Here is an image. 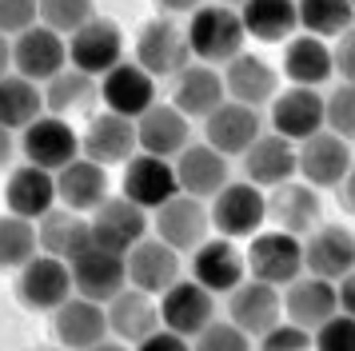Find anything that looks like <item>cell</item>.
I'll return each instance as SVG.
<instances>
[{
    "instance_id": "cell-51",
    "label": "cell",
    "mask_w": 355,
    "mask_h": 351,
    "mask_svg": "<svg viewBox=\"0 0 355 351\" xmlns=\"http://www.w3.org/2000/svg\"><path fill=\"white\" fill-rule=\"evenodd\" d=\"M339 196H343V207L355 216V164H352V172L343 176V184H339Z\"/></svg>"
},
{
    "instance_id": "cell-42",
    "label": "cell",
    "mask_w": 355,
    "mask_h": 351,
    "mask_svg": "<svg viewBox=\"0 0 355 351\" xmlns=\"http://www.w3.org/2000/svg\"><path fill=\"white\" fill-rule=\"evenodd\" d=\"M92 16H96V4L92 0H40V24L56 28L60 36H72Z\"/></svg>"
},
{
    "instance_id": "cell-14",
    "label": "cell",
    "mask_w": 355,
    "mask_h": 351,
    "mask_svg": "<svg viewBox=\"0 0 355 351\" xmlns=\"http://www.w3.org/2000/svg\"><path fill=\"white\" fill-rule=\"evenodd\" d=\"M352 140H343L336 136L331 128L327 132H315V136H307L300 144V176H304L307 184H315V188H339L343 184V176L352 172Z\"/></svg>"
},
{
    "instance_id": "cell-40",
    "label": "cell",
    "mask_w": 355,
    "mask_h": 351,
    "mask_svg": "<svg viewBox=\"0 0 355 351\" xmlns=\"http://www.w3.org/2000/svg\"><path fill=\"white\" fill-rule=\"evenodd\" d=\"M36 220H24L17 212L0 216V271H20L36 255Z\"/></svg>"
},
{
    "instance_id": "cell-49",
    "label": "cell",
    "mask_w": 355,
    "mask_h": 351,
    "mask_svg": "<svg viewBox=\"0 0 355 351\" xmlns=\"http://www.w3.org/2000/svg\"><path fill=\"white\" fill-rule=\"evenodd\" d=\"M339 307H343V311H352L355 316V268L347 271V275H343V280H339Z\"/></svg>"
},
{
    "instance_id": "cell-55",
    "label": "cell",
    "mask_w": 355,
    "mask_h": 351,
    "mask_svg": "<svg viewBox=\"0 0 355 351\" xmlns=\"http://www.w3.org/2000/svg\"><path fill=\"white\" fill-rule=\"evenodd\" d=\"M352 8H355V0H352Z\"/></svg>"
},
{
    "instance_id": "cell-9",
    "label": "cell",
    "mask_w": 355,
    "mask_h": 351,
    "mask_svg": "<svg viewBox=\"0 0 355 351\" xmlns=\"http://www.w3.org/2000/svg\"><path fill=\"white\" fill-rule=\"evenodd\" d=\"M112 332L108 327V307L100 300H88V296H68L56 311H52V335L60 348L72 351H92L104 343V335Z\"/></svg>"
},
{
    "instance_id": "cell-22",
    "label": "cell",
    "mask_w": 355,
    "mask_h": 351,
    "mask_svg": "<svg viewBox=\"0 0 355 351\" xmlns=\"http://www.w3.org/2000/svg\"><path fill=\"white\" fill-rule=\"evenodd\" d=\"M304 268L327 280H343L355 268V232L343 223H320L304 236Z\"/></svg>"
},
{
    "instance_id": "cell-27",
    "label": "cell",
    "mask_w": 355,
    "mask_h": 351,
    "mask_svg": "<svg viewBox=\"0 0 355 351\" xmlns=\"http://www.w3.org/2000/svg\"><path fill=\"white\" fill-rule=\"evenodd\" d=\"M136 136H140V148L144 152L176 160L192 144V124H188V116L176 104H152L148 112L136 116Z\"/></svg>"
},
{
    "instance_id": "cell-19",
    "label": "cell",
    "mask_w": 355,
    "mask_h": 351,
    "mask_svg": "<svg viewBox=\"0 0 355 351\" xmlns=\"http://www.w3.org/2000/svg\"><path fill=\"white\" fill-rule=\"evenodd\" d=\"M227 319H236L248 335H263L272 332L275 323L284 319V296L279 287L268 284V280H243L240 287L227 291Z\"/></svg>"
},
{
    "instance_id": "cell-6",
    "label": "cell",
    "mask_w": 355,
    "mask_h": 351,
    "mask_svg": "<svg viewBox=\"0 0 355 351\" xmlns=\"http://www.w3.org/2000/svg\"><path fill=\"white\" fill-rule=\"evenodd\" d=\"M72 291H76V284H72L68 259L49 255V252L33 255L17 275V296L28 311H56Z\"/></svg>"
},
{
    "instance_id": "cell-10",
    "label": "cell",
    "mask_w": 355,
    "mask_h": 351,
    "mask_svg": "<svg viewBox=\"0 0 355 351\" xmlns=\"http://www.w3.org/2000/svg\"><path fill=\"white\" fill-rule=\"evenodd\" d=\"M120 191L140 207L168 204L172 196H180L176 160L156 156V152H144V148H140V152L124 164V184H120Z\"/></svg>"
},
{
    "instance_id": "cell-20",
    "label": "cell",
    "mask_w": 355,
    "mask_h": 351,
    "mask_svg": "<svg viewBox=\"0 0 355 351\" xmlns=\"http://www.w3.org/2000/svg\"><path fill=\"white\" fill-rule=\"evenodd\" d=\"M259 132H263L259 128V108L240 104V100H224L211 116H204V140L211 148H220L227 160L243 156L259 140Z\"/></svg>"
},
{
    "instance_id": "cell-18",
    "label": "cell",
    "mask_w": 355,
    "mask_h": 351,
    "mask_svg": "<svg viewBox=\"0 0 355 351\" xmlns=\"http://www.w3.org/2000/svg\"><path fill=\"white\" fill-rule=\"evenodd\" d=\"M100 100H104V108L136 120L140 112H148L156 104V76L148 72L144 64L120 60L116 68H108L100 76Z\"/></svg>"
},
{
    "instance_id": "cell-53",
    "label": "cell",
    "mask_w": 355,
    "mask_h": 351,
    "mask_svg": "<svg viewBox=\"0 0 355 351\" xmlns=\"http://www.w3.org/2000/svg\"><path fill=\"white\" fill-rule=\"evenodd\" d=\"M8 68H12V36L0 32V76H8Z\"/></svg>"
},
{
    "instance_id": "cell-17",
    "label": "cell",
    "mask_w": 355,
    "mask_h": 351,
    "mask_svg": "<svg viewBox=\"0 0 355 351\" xmlns=\"http://www.w3.org/2000/svg\"><path fill=\"white\" fill-rule=\"evenodd\" d=\"M160 319L180 335H200L216 319V291L180 275L168 291H160Z\"/></svg>"
},
{
    "instance_id": "cell-44",
    "label": "cell",
    "mask_w": 355,
    "mask_h": 351,
    "mask_svg": "<svg viewBox=\"0 0 355 351\" xmlns=\"http://www.w3.org/2000/svg\"><path fill=\"white\" fill-rule=\"evenodd\" d=\"M311 339H315L320 351H355V316L339 307L336 316H327L320 327L311 332Z\"/></svg>"
},
{
    "instance_id": "cell-46",
    "label": "cell",
    "mask_w": 355,
    "mask_h": 351,
    "mask_svg": "<svg viewBox=\"0 0 355 351\" xmlns=\"http://www.w3.org/2000/svg\"><path fill=\"white\" fill-rule=\"evenodd\" d=\"M40 24V0H0V32L17 36V32Z\"/></svg>"
},
{
    "instance_id": "cell-37",
    "label": "cell",
    "mask_w": 355,
    "mask_h": 351,
    "mask_svg": "<svg viewBox=\"0 0 355 351\" xmlns=\"http://www.w3.org/2000/svg\"><path fill=\"white\" fill-rule=\"evenodd\" d=\"M44 92L36 88V80L20 76V72H8L0 76V124L12 128V132H24L36 116H44Z\"/></svg>"
},
{
    "instance_id": "cell-21",
    "label": "cell",
    "mask_w": 355,
    "mask_h": 351,
    "mask_svg": "<svg viewBox=\"0 0 355 351\" xmlns=\"http://www.w3.org/2000/svg\"><path fill=\"white\" fill-rule=\"evenodd\" d=\"M272 128L291 144H304L323 128V96L311 84H291L288 92H275L272 100Z\"/></svg>"
},
{
    "instance_id": "cell-50",
    "label": "cell",
    "mask_w": 355,
    "mask_h": 351,
    "mask_svg": "<svg viewBox=\"0 0 355 351\" xmlns=\"http://www.w3.org/2000/svg\"><path fill=\"white\" fill-rule=\"evenodd\" d=\"M160 12H168V16H180V12H196L204 0H152Z\"/></svg>"
},
{
    "instance_id": "cell-48",
    "label": "cell",
    "mask_w": 355,
    "mask_h": 351,
    "mask_svg": "<svg viewBox=\"0 0 355 351\" xmlns=\"http://www.w3.org/2000/svg\"><path fill=\"white\" fill-rule=\"evenodd\" d=\"M331 52H336V72L339 76L355 80V24L343 32V36H336V48H331Z\"/></svg>"
},
{
    "instance_id": "cell-12",
    "label": "cell",
    "mask_w": 355,
    "mask_h": 351,
    "mask_svg": "<svg viewBox=\"0 0 355 351\" xmlns=\"http://www.w3.org/2000/svg\"><path fill=\"white\" fill-rule=\"evenodd\" d=\"M12 68L28 80H52L68 68V36L49 24H33L12 36Z\"/></svg>"
},
{
    "instance_id": "cell-11",
    "label": "cell",
    "mask_w": 355,
    "mask_h": 351,
    "mask_svg": "<svg viewBox=\"0 0 355 351\" xmlns=\"http://www.w3.org/2000/svg\"><path fill=\"white\" fill-rule=\"evenodd\" d=\"M88 220H92V239L120 255H128L148 236V207L132 204L128 196H108L96 212H88Z\"/></svg>"
},
{
    "instance_id": "cell-4",
    "label": "cell",
    "mask_w": 355,
    "mask_h": 351,
    "mask_svg": "<svg viewBox=\"0 0 355 351\" xmlns=\"http://www.w3.org/2000/svg\"><path fill=\"white\" fill-rule=\"evenodd\" d=\"M248 275L268 280L275 287H288L295 275H304V239L275 228V232H256L248 243Z\"/></svg>"
},
{
    "instance_id": "cell-38",
    "label": "cell",
    "mask_w": 355,
    "mask_h": 351,
    "mask_svg": "<svg viewBox=\"0 0 355 351\" xmlns=\"http://www.w3.org/2000/svg\"><path fill=\"white\" fill-rule=\"evenodd\" d=\"M96 96H100V80L68 64L64 72H56V76L49 80V88H44V108L56 112V116H76V112L92 108Z\"/></svg>"
},
{
    "instance_id": "cell-3",
    "label": "cell",
    "mask_w": 355,
    "mask_h": 351,
    "mask_svg": "<svg viewBox=\"0 0 355 351\" xmlns=\"http://www.w3.org/2000/svg\"><path fill=\"white\" fill-rule=\"evenodd\" d=\"M211 228L227 239H252L268 220V196L252 180H227L211 196Z\"/></svg>"
},
{
    "instance_id": "cell-54",
    "label": "cell",
    "mask_w": 355,
    "mask_h": 351,
    "mask_svg": "<svg viewBox=\"0 0 355 351\" xmlns=\"http://www.w3.org/2000/svg\"><path fill=\"white\" fill-rule=\"evenodd\" d=\"M220 4H236V8H240V4H243V0H220Z\"/></svg>"
},
{
    "instance_id": "cell-2",
    "label": "cell",
    "mask_w": 355,
    "mask_h": 351,
    "mask_svg": "<svg viewBox=\"0 0 355 351\" xmlns=\"http://www.w3.org/2000/svg\"><path fill=\"white\" fill-rule=\"evenodd\" d=\"M192 40H188V28L180 24L176 16L160 12L156 20H148L144 28L136 32V64H144L156 80H168L184 72L192 64Z\"/></svg>"
},
{
    "instance_id": "cell-45",
    "label": "cell",
    "mask_w": 355,
    "mask_h": 351,
    "mask_svg": "<svg viewBox=\"0 0 355 351\" xmlns=\"http://www.w3.org/2000/svg\"><path fill=\"white\" fill-rule=\"evenodd\" d=\"M259 348H268V351H307V348H315V339H311V332L300 327L295 319H279L272 332L259 335Z\"/></svg>"
},
{
    "instance_id": "cell-29",
    "label": "cell",
    "mask_w": 355,
    "mask_h": 351,
    "mask_svg": "<svg viewBox=\"0 0 355 351\" xmlns=\"http://www.w3.org/2000/svg\"><path fill=\"white\" fill-rule=\"evenodd\" d=\"M160 303H156V296L152 291H144V287L128 284L124 291H116L112 300H108V327H112L124 343H140L144 335H152L156 327H160Z\"/></svg>"
},
{
    "instance_id": "cell-26",
    "label": "cell",
    "mask_w": 355,
    "mask_h": 351,
    "mask_svg": "<svg viewBox=\"0 0 355 351\" xmlns=\"http://www.w3.org/2000/svg\"><path fill=\"white\" fill-rule=\"evenodd\" d=\"M36 239H40V252L60 255V259H76V255L96 243L92 239V220L88 212H76V207H52L36 220Z\"/></svg>"
},
{
    "instance_id": "cell-7",
    "label": "cell",
    "mask_w": 355,
    "mask_h": 351,
    "mask_svg": "<svg viewBox=\"0 0 355 351\" xmlns=\"http://www.w3.org/2000/svg\"><path fill=\"white\" fill-rule=\"evenodd\" d=\"M120 60H124V32L108 16H92L68 36V64L88 76H104Z\"/></svg>"
},
{
    "instance_id": "cell-16",
    "label": "cell",
    "mask_w": 355,
    "mask_h": 351,
    "mask_svg": "<svg viewBox=\"0 0 355 351\" xmlns=\"http://www.w3.org/2000/svg\"><path fill=\"white\" fill-rule=\"evenodd\" d=\"M68 268H72V284H76V291L88 296V300L108 303L116 291L128 287V264H124V255L108 252V248H100V243H88Z\"/></svg>"
},
{
    "instance_id": "cell-23",
    "label": "cell",
    "mask_w": 355,
    "mask_h": 351,
    "mask_svg": "<svg viewBox=\"0 0 355 351\" xmlns=\"http://www.w3.org/2000/svg\"><path fill=\"white\" fill-rule=\"evenodd\" d=\"M192 280L208 287V291H232L248 280V255L232 243L227 236L220 239H204L192 252Z\"/></svg>"
},
{
    "instance_id": "cell-41",
    "label": "cell",
    "mask_w": 355,
    "mask_h": 351,
    "mask_svg": "<svg viewBox=\"0 0 355 351\" xmlns=\"http://www.w3.org/2000/svg\"><path fill=\"white\" fill-rule=\"evenodd\" d=\"M323 124L343 140H355V80H343L323 96Z\"/></svg>"
},
{
    "instance_id": "cell-43",
    "label": "cell",
    "mask_w": 355,
    "mask_h": 351,
    "mask_svg": "<svg viewBox=\"0 0 355 351\" xmlns=\"http://www.w3.org/2000/svg\"><path fill=\"white\" fill-rule=\"evenodd\" d=\"M196 339V348H204V351H248L252 348V335L243 332L236 319H211L208 327L200 335H192Z\"/></svg>"
},
{
    "instance_id": "cell-34",
    "label": "cell",
    "mask_w": 355,
    "mask_h": 351,
    "mask_svg": "<svg viewBox=\"0 0 355 351\" xmlns=\"http://www.w3.org/2000/svg\"><path fill=\"white\" fill-rule=\"evenodd\" d=\"M56 196H60L64 207L96 212L108 200V168L96 164V160H88V156H76L72 164H64L56 172Z\"/></svg>"
},
{
    "instance_id": "cell-13",
    "label": "cell",
    "mask_w": 355,
    "mask_h": 351,
    "mask_svg": "<svg viewBox=\"0 0 355 351\" xmlns=\"http://www.w3.org/2000/svg\"><path fill=\"white\" fill-rule=\"evenodd\" d=\"M208 228H211V212L200 196L180 191L168 204L156 207V236L164 243H172L176 252H196L208 239Z\"/></svg>"
},
{
    "instance_id": "cell-32",
    "label": "cell",
    "mask_w": 355,
    "mask_h": 351,
    "mask_svg": "<svg viewBox=\"0 0 355 351\" xmlns=\"http://www.w3.org/2000/svg\"><path fill=\"white\" fill-rule=\"evenodd\" d=\"M176 176H180V191L200 196V200H211L227 184V156L220 148H211L208 140L188 144L176 156Z\"/></svg>"
},
{
    "instance_id": "cell-8",
    "label": "cell",
    "mask_w": 355,
    "mask_h": 351,
    "mask_svg": "<svg viewBox=\"0 0 355 351\" xmlns=\"http://www.w3.org/2000/svg\"><path fill=\"white\" fill-rule=\"evenodd\" d=\"M80 152L88 160H96L104 168L112 164H128L140 152V136H136V120L120 116V112H96L88 116V124L80 132Z\"/></svg>"
},
{
    "instance_id": "cell-24",
    "label": "cell",
    "mask_w": 355,
    "mask_h": 351,
    "mask_svg": "<svg viewBox=\"0 0 355 351\" xmlns=\"http://www.w3.org/2000/svg\"><path fill=\"white\" fill-rule=\"evenodd\" d=\"M336 311H339V287H336V280L307 271V275H295V280L288 284V296H284V316L295 319L300 327L315 332L323 319L336 316Z\"/></svg>"
},
{
    "instance_id": "cell-5",
    "label": "cell",
    "mask_w": 355,
    "mask_h": 351,
    "mask_svg": "<svg viewBox=\"0 0 355 351\" xmlns=\"http://www.w3.org/2000/svg\"><path fill=\"white\" fill-rule=\"evenodd\" d=\"M20 152L28 164H40L49 172H60L64 164H72L80 152V132L68 124V116H56V112H44L36 116L33 124L20 132Z\"/></svg>"
},
{
    "instance_id": "cell-25",
    "label": "cell",
    "mask_w": 355,
    "mask_h": 351,
    "mask_svg": "<svg viewBox=\"0 0 355 351\" xmlns=\"http://www.w3.org/2000/svg\"><path fill=\"white\" fill-rule=\"evenodd\" d=\"M300 172V148L279 136V132H259V140L243 152V180H252L259 188H275Z\"/></svg>"
},
{
    "instance_id": "cell-33",
    "label": "cell",
    "mask_w": 355,
    "mask_h": 351,
    "mask_svg": "<svg viewBox=\"0 0 355 351\" xmlns=\"http://www.w3.org/2000/svg\"><path fill=\"white\" fill-rule=\"evenodd\" d=\"M224 88H227L232 100L259 108V104L275 100V92H279V76H275V68L263 60V56H256V52H240V56H232V60L224 64Z\"/></svg>"
},
{
    "instance_id": "cell-39",
    "label": "cell",
    "mask_w": 355,
    "mask_h": 351,
    "mask_svg": "<svg viewBox=\"0 0 355 351\" xmlns=\"http://www.w3.org/2000/svg\"><path fill=\"white\" fill-rule=\"evenodd\" d=\"M295 8H300V28L323 40H336L355 24L352 0H295Z\"/></svg>"
},
{
    "instance_id": "cell-35",
    "label": "cell",
    "mask_w": 355,
    "mask_h": 351,
    "mask_svg": "<svg viewBox=\"0 0 355 351\" xmlns=\"http://www.w3.org/2000/svg\"><path fill=\"white\" fill-rule=\"evenodd\" d=\"M284 72H288L291 84H311V88H320L323 80H331L336 72V52L327 48L323 36H291L284 40Z\"/></svg>"
},
{
    "instance_id": "cell-47",
    "label": "cell",
    "mask_w": 355,
    "mask_h": 351,
    "mask_svg": "<svg viewBox=\"0 0 355 351\" xmlns=\"http://www.w3.org/2000/svg\"><path fill=\"white\" fill-rule=\"evenodd\" d=\"M136 348H140V351H184V348H188V335L172 332V327L164 323V327H156L152 335H144Z\"/></svg>"
},
{
    "instance_id": "cell-31",
    "label": "cell",
    "mask_w": 355,
    "mask_h": 351,
    "mask_svg": "<svg viewBox=\"0 0 355 351\" xmlns=\"http://www.w3.org/2000/svg\"><path fill=\"white\" fill-rule=\"evenodd\" d=\"M227 100V88H224V76L216 72V64H188L184 72H176V88H172V104H176L188 120L192 116H211Z\"/></svg>"
},
{
    "instance_id": "cell-36",
    "label": "cell",
    "mask_w": 355,
    "mask_h": 351,
    "mask_svg": "<svg viewBox=\"0 0 355 351\" xmlns=\"http://www.w3.org/2000/svg\"><path fill=\"white\" fill-rule=\"evenodd\" d=\"M243 28L259 44H284L300 28V8L295 0H243L240 4Z\"/></svg>"
},
{
    "instance_id": "cell-52",
    "label": "cell",
    "mask_w": 355,
    "mask_h": 351,
    "mask_svg": "<svg viewBox=\"0 0 355 351\" xmlns=\"http://www.w3.org/2000/svg\"><path fill=\"white\" fill-rule=\"evenodd\" d=\"M12 152H17V140H12V128L0 124V168L12 160Z\"/></svg>"
},
{
    "instance_id": "cell-15",
    "label": "cell",
    "mask_w": 355,
    "mask_h": 351,
    "mask_svg": "<svg viewBox=\"0 0 355 351\" xmlns=\"http://www.w3.org/2000/svg\"><path fill=\"white\" fill-rule=\"evenodd\" d=\"M268 220L275 228H284L291 236L304 239L307 232H315L323 220V204H320V188L307 180H284L275 184L268 196Z\"/></svg>"
},
{
    "instance_id": "cell-28",
    "label": "cell",
    "mask_w": 355,
    "mask_h": 351,
    "mask_svg": "<svg viewBox=\"0 0 355 351\" xmlns=\"http://www.w3.org/2000/svg\"><path fill=\"white\" fill-rule=\"evenodd\" d=\"M124 264H128V284L144 287L152 296H160L168 287L180 280V252L172 243H164L160 236L156 239H140L128 255H124Z\"/></svg>"
},
{
    "instance_id": "cell-30",
    "label": "cell",
    "mask_w": 355,
    "mask_h": 351,
    "mask_svg": "<svg viewBox=\"0 0 355 351\" xmlns=\"http://www.w3.org/2000/svg\"><path fill=\"white\" fill-rule=\"evenodd\" d=\"M56 172L40 168V164H20L17 172L4 184V204L8 212H17L24 220H40L44 212L56 207Z\"/></svg>"
},
{
    "instance_id": "cell-1",
    "label": "cell",
    "mask_w": 355,
    "mask_h": 351,
    "mask_svg": "<svg viewBox=\"0 0 355 351\" xmlns=\"http://www.w3.org/2000/svg\"><path fill=\"white\" fill-rule=\"evenodd\" d=\"M188 40H192V56L204 64H227L232 56H240L248 44V28L236 4H200L188 20Z\"/></svg>"
}]
</instances>
